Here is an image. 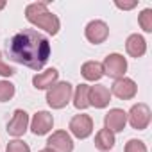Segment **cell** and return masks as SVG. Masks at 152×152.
Segmentation results:
<instances>
[{
    "label": "cell",
    "instance_id": "obj_1",
    "mask_svg": "<svg viewBox=\"0 0 152 152\" xmlns=\"http://www.w3.org/2000/svg\"><path fill=\"white\" fill-rule=\"evenodd\" d=\"M50 52L52 47L48 38L34 29H23L7 41L9 59L36 72H39L47 64Z\"/></svg>",
    "mask_w": 152,
    "mask_h": 152
},
{
    "label": "cell",
    "instance_id": "obj_2",
    "mask_svg": "<svg viewBox=\"0 0 152 152\" xmlns=\"http://www.w3.org/2000/svg\"><path fill=\"white\" fill-rule=\"evenodd\" d=\"M25 18L29 23L36 25L38 29H43L47 34H52L56 36L61 29V22L59 18L48 11L47 4L45 2H34V4H29L25 7Z\"/></svg>",
    "mask_w": 152,
    "mask_h": 152
},
{
    "label": "cell",
    "instance_id": "obj_3",
    "mask_svg": "<svg viewBox=\"0 0 152 152\" xmlns=\"http://www.w3.org/2000/svg\"><path fill=\"white\" fill-rule=\"evenodd\" d=\"M72 95H73V86L68 81L56 83L52 88L47 90V104L52 109H63L72 100Z\"/></svg>",
    "mask_w": 152,
    "mask_h": 152
},
{
    "label": "cell",
    "instance_id": "obj_4",
    "mask_svg": "<svg viewBox=\"0 0 152 152\" xmlns=\"http://www.w3.org/2000/svg\"><path fill=\"white\" fill-rule=\"evenodd\" d=\"M102 70H104V75H107V77L111 79H122L125 77V72H127V59L122 56V54H109L106 56L104 63H102Z\"/></svg>",
    "mask_w": 152,
    "mask_h": 152
},
{
    "label": "cell",
    "instance_id": "obj_5",
    "mask_svg": "<svg viewBox=\"0 0 152 152\" xmlns=\"http://www.w3.org/2000/svg\"><path fill=\"white\" fill-rule=\"evenodd\" d=\"M150 118H152V113H150V107L143 102H138L134 104L129 113H127V122L131 124L132 129L136 131H145L150 124Z\"/></svg>",
    "mask_w": 152,
    "mask_h": 152
},
{
    "label": "cell",
    "instance_id": "obj_6",
    "mask_svg": "<svg viewBox=\"0 0 152 152\" xmlns=\"http://www.w3.org/2000/svg\"><path fill=\"white\" fill-rule=\"evenodd\" d=\"M68 129L70 132L75 136V138H79V140H86L91 136L93 132V118L90 115H75L70 124H68Z\"/></svg>",
    "mask_w": 152,
    "mask_h": 152
},
{
    "label": "cell",
    "instance_id": "obj_7",
    "mask_svg": "<svg viewBox=\"0 0 152 152\" xmlns=\"http://www.w3.org/2000/svg\"><path fill=\"white\" fill-rule=\"evenodd\" d=\"M29 124H31V120H29V113L23 111V109H16V111L13 113L11 120L7 122V129H6V131H7L9 136H13L15 140H18L20 136H23V134L27 132Z\"/></svg>",
    "mask_w": 152,
    "mask_h": 152
},
{
    "label": "cell",
    "instance_id": "obj_8",
    "mask_svg": "<svg viewBox=\"0 0 152 152\" xmlns=\"http://www.w3.org/2000/svg\"><path fill=\"white\" fill-rule=\"evenodd\" d=\"M84 36L90 43L100 45L109 38V27L104 20H91L84 29Z\"/></svg>",
    "mask_w": 152,
    "mask_h": 152
},
{
    "label": "cell",
    "instance_id": "obj_9",
    "mask_svg": "<svg viewBox=\"0 0 152 152\" xmlns=\"http://www.w3.org/2000/svg\"><path fill=\"white\" fill-rule=\"evenodd\" d=\"M109 91H111V95H115V97L120 99V100H131V99L136 97L138 86H136V83H134L132 79L122 77V79H116V81L113 83V86H111Z\"/></svg>",
    "mask_w": 152,
    "mask_h": 152
},
{
    "label": "cell",
    "instance_id": "obj_10",
    "mask_svg": "<svg viewBox=\"0 0 152 152\" xmlns=\"http://www.w3.org/2000/svg\"><path fill=\"white\" fill-rule=\"evenodd\" d=\"M29 125H31V131L34 136H45L54 127V116L48 111H38V113H34Z\"/></svg>",
    "mask_w": 152,
    "mask_h": 152
},
{
    "label": "cell",
    "instance_id": "obj_11",
    "mask_svg": "<svg viewBox=\"0 0 152 152\" xmlns=\"http://www.w3.org/2000/svg\"><path fill=\"white\" fill-rule=\"evenodd\" d=\"M127 125V113L120 107H113L107 111V115L104 116V129L115 132H122Z\"/></svg>",
    "mask_w": 152,
    "mask_h": 152
},
{
    "label": "cell",
    "instance_id": "obj_12",
    "mask_svg": "<svg viewBox=\"0 0 152 152\" xmlns=\"http://www.w3.org/2000/svg\"><path fill=\"white\" fill-rule=\"evenodd\" d=\"M47 147L54 152H73V140L66 131H56L48 136Z\"/></svg>",
    "mask_w": 152,
    "mask_h": 152
},
{
    "label": "cell",
    "instance_id": "obj_13",
    "mask_svg": "<svg viewBox=\"0 0 152 152\" xmlns=\"http://www.w3.org/2000/svg\"><path fill=\"white\" fill-rule=\"evenodd\" d=\"M88 102L90 106H93L95 109H104L109 106L111 102V91L107 86L97 84V86H90V95H88Z\"/></svg>",
    "mask_w": 152,
    "mask_h": 152
},
{
    "label": "cell",
    "instance_id": "obj_14",
    "mask_svg": "<svg viewBox=\"0 0 152 152\" xmlns=\"http://www.w3.org/2000/svg\"><path fill=\"white\" fill-rule=\"evenodd\" d=\"M59 79V72L56 68H48L45 72H39L32 77V86L36 90H48L52 88Z\"/></svg>",
    "mask_w": 152,
    "mask_h": 152
},
{
    "label": "cell",
    "instance_id": "obj_15",
    "mask_svg": "<svg viewBox=\"0 0 152 152\" xmlns=\"http://www.w3.org/2000/svg\"><path fill=\"white\" fill-rule=\"evenodd\" d=\"M125 50L131 57H141L145 56L147 52V41L141 34H131L127 39H125Z\"/></svg>",
    "mask_w": 152,
    "mask_h": 152
},
{
    "label": "cell",
    "instance_id": "obj_16",
    "mask_svg": "<svg viewBox=\"0 0 152 152\" xmlns=\"http://www.w3.org/2000/svg\"><path fill=\"white\" fill-rule=\"evenodd\" d=\"M81 75L86 79V81H100L104 77V70H102V63L99 61H86L83 66H81Z\"/></svg>",
    "mask_w": 152,
    "mask_h": 152
},
{
    "label": "cell",
    "instance_id": "obj_17",
    "mask_svg": "<svg viewBox=\"0 0 152 152\" xmlns=\"http://www.w3.org/2000/svg\"><path fill=\"white\" fill-rule=\"evenodd\" d=\"M116 143V138L111 131L107 129H100L97 134H95V147L100 150V152H109Z\"/></svg>",
    "mask_w": 152,
    "mask_h": 152
},
{
    "label": "cell",
    "instance_id": "obj_18",
    "mask_svg": "<svg viewBox=\"0 0 152 152\" xmlns=\"http://www.w3.org/2000/svg\"><path fill=\"white\" fill-rule=\"evenodd\" d=\"M88 95H90V86L88 84H79L77 88L73 90V95H72V100H73V106L75 109H86L90 107V102H88Z\"/></svg>",
    "mask_w": 152,
    "mask_h": 152
},
{
    "label": "cell",
    "instance_id": "obj_19",
    "mask_svg": "<svg viewBox=\"0 0 152 152\" xmlns=\"http://www.w3.org/2000/svg\"><path fill=\"white\" fill-rule=\"evenodd\" d=\"M16 93V88L9 81H0V102H9Z\"/></svg>",
    "mask_w": 152,
    "mask_h": 152
},
{
    "label": "cell",
    "instance_id": "obj_20",
    "mask_svg": "<svg viewBox=\"0 0 152 152\" xmlns=\"http://www.w3.org/2000/svg\"><path fill=\"white\" fill-rule=\"evenodd\" d=\"M138 23H140V27H141L145 32H152V9H150V7H147V9H143V11L140 13Z\"/></svg>",
    "mask_w": 152,
    "mask_h": 152
},
{
    "label": "cell",
    "instance_id": "obj_21",
    "mask_svg": "<svg viewBox=\"0 0 152 152\" xmlns=\"http://www.w3.org/2000/svg\"><path fill=\"white\" fill-rule=\"evenodd\" d=\"M124 152H148V148H147V145H145L141 140L132 138V140H129V141L125 143Z\"/></svg>",
    "mask_w": 152,
    "mask_h": 152
},
{
    "label": "cell",
    "instance_id": "obj_22",
    "mask_svg": "<svg viewBox=\"0 0 152 152\" xmlns=\"http://www.w3.org/2000/svg\"><path fill=\"white\" fill-rule=\"evenodd\" d=\"M6 152H31V147L22 140H11L6 147Z\"/></svg>",
    "mask_w": 152,
    "mask_h": 152
},
{
    "label": "cell",
    "instance_id": "obj_23",
    "mask_svg": "<svg viewBox=\"0 0 152 152\" xmlns=\"http://www.w3.org/2000/svg\"><path fill=\"white\" fill-rule=\"evenodd\" d=\"M15 73H16V70L4 61V54L0 52V77H13Z\"/></svg>",
    "mask_w": 152,
    "mask_h": 152
},
{
    "label": "cell",
    "instance_id": "obj_24",
    "mask_svg": "<svg viewBox=\"0 0 152 152\" xmlns=\"http://www.w3.org/2000/svg\"><path fill=\"white\" fill-rule=\"evenodd\" d=\"M115 6L118 9H124V11H129V9H134L138 6V0H132V2H115Z\"/></svg>",
    "mask_w": 152,
    "mask_h": 152
},
{
    "label": "cell",
    "instance_id": "obj_25",
    "mask_svg": "<svg viewBox=\"0 0 152 152\" xmlns=\"http://www.w3.org/2000/svg\"><path fill=\"white\" fill-rule=\"evenodd\" d=\"M38 152H54V150H52V148H48V147H47V148H41V150H38Z\"/></svg>",
    "mask_w": 152,
    "mask_h": 152
},
{
    "label": "cell",
    "instance_id": "obj_26",
    "mask_svg": "<svg viewBox=\"0 0 152 152\" xmlns=\"http://www.w3.org/2000/svg\"><path fill=\"white\" fill-rule=\"evenodd\" d=\"M4 7H6V2H4V0H0V11H2Z\"/></svg>",
    "mask_w": 152,
    "mask_h": 152
}]
</instances>
